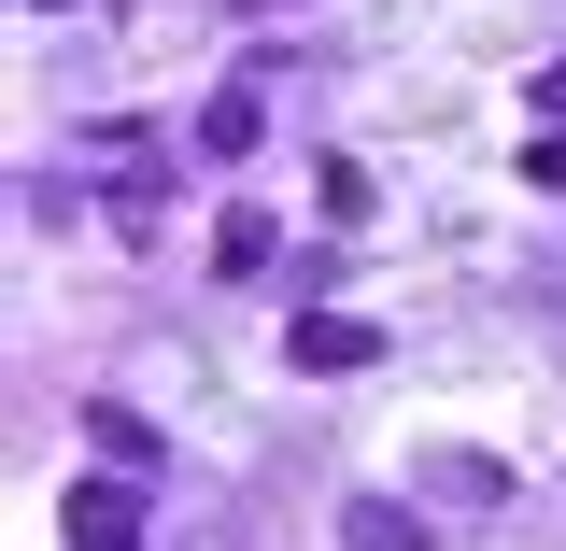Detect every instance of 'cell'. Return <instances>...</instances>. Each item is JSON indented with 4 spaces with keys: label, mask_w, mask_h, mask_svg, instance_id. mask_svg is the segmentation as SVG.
<instances>
[{
    "label": "cell",
    "mask_w": 566,
    "mask_h": 551,
    "mask_svg": "<svg viewBox=\"0 0 566 551\" xmlns=\"http://www.w3.org/2000/svg\"><path fill=\"white\" fill-rule=\"evenodd\" d=\"M283 353H297L312 382H354V368H382V326H368V311H297Z\"/></svg>",
    "instance_id": "obj_1"
},
{
    "label": "cell",
    "mask_w": 566,
    "mask_h": 551,
    "mask_svg": "<svg viewBox=\"0 0 566 551\" xmlns=\"http://www.w3.org/2000/svg\"><path fill=\"white\" fill-rule=\"evenodd\" d=\"M142 481V467H128ZM128 481H71L57 495V523H71V551H142V495Z\"/></svg>",
    "instance_id": "obj_2"
},
{
    "label": "cell",
    "mask_w": 566,
    "mask_h": 551,
    "mask_svg": "<svg viewBox=\"0 0 566 551\" xmlns=\"http://www.w3.org/2000/svg\"><path fill=\"white\" fill-rule=\"evenodd\" d=\"M270 255H283V226H270V212H255V199H241V212H227V226H212V269H227V283H255V269H270Z\"/></svg>",
    "instance_id": "obj_3"
},
{
    "label": "cell",
    "mask_w": 566,
    "mask_h": 551,
    "mask_svg": "<svg viewBox=\"0 0 566 551\" xmlns=\"http://www.w3.org/2000/svg\"><path fill=\"white\" fill-rule=\"evenodd\" d=\"M255 128H270V99H255V85H212V114H199V156H255Z\"/></svg>",
    "instance_id": "obj_4"
},
{
    "label": "cell",
    "mask_w": 566,
    "mask_h": 551,
    "mask_svg": "<svg viewBox=\"0 0 566 551\" xmlns=\"http://www.w3.org/2000/svg\"><path fill=\"white\" fill-rule=\"evenodd\" d=\"M340 551H424V523L397 495H368V509H340Z\"/></svg>",
    "instance_id": "obj_5"
},
{
    "label": "cell",
    "mask_w": 566,
    "mask_h": 551,
    "mask_svg": "<svg viewBox=\"0 0 566 551\" xmlns=\"http://www.w3.org/2000/svg\"><path fill=\"white\" fill-rule=\"evenodd\" d=\"M424 481H439V495H510V467H495V453H439Z\"/></svg>",
    "instance_id": "obj_6"
}]
</instances>
